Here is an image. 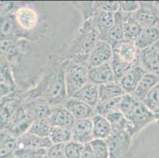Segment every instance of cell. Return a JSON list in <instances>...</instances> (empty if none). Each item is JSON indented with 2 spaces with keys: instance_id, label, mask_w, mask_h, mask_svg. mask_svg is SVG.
I'll use <instances>...</instances> for the list:
<instances>
[{
  "instance_id": "obj_11",
  "label": "cell",
  "mask_w": 159,
  "mask_h": 158,
  "mask_svg": "<svg viewBox=\"0 0 159 158\" xmlns=\"http://www.w3.org/2000/svg\"><path fill=\"white\" fill-rule=\"evenodd\" d=\"M72 141L86 145L90 142L93 138V126L91 119L75 120L71 129Z\"/></svg>"
},
{
  "instance_id": "obj_2",
  "label": "cell",
  "mask_w": 159,
  "mask_h": 158,
  "mask_svg": "<svg viewBox=\"0 0 159 158\" xmlns=\"http://www.w3.org/2000/svg\"><path fill=\"white\" fill-rule=\"evenodd\" d=\"M99 40L98 32L93 24V19L89 17L85 20L81 33L73 41L69 51V59L79 63H86L89 53Z\"/></svg>"
},
{
  "instance_id": "obj_21",
  "label": "cell",
  "mask_w": 159,
  "mask_h": 158,
  "mask_svg": "<svg viewBox=\"0 0 159 158\" xmlns=\"http://www.w3.org/2000/svg\"><path fill=\"white\" fill-rule=\"evenodd\" d=\"M92 120L93 126V138L96 139L106 140L112 134V127L105 116L95 115Z\"/></svg>"
},
{
  "instance_id": "obj_40",
  "label": "cell",
  "mask_w": 159,
  "mask_h": 158,
  "mask_svg": "<svg viewBox=\"0 0 159 158\" xmlns=\"http://www.w3.org/2000/svg\"><path fill=\"white\" fill-rule=\"evenodd\" d=\"M10 92V85L6 83H0V101Z\"/></svg>"
},
{
  "instance_id": "obj_39",
  "label": "cell",
  "mask_w": 159,
  "mask_h": 158,
  "mask_svg": "<svg viewBox=\"0 0 159 158\" xmlns=\"http://www.w3.org/2000/svg\"><path fill=\"white\" fill-rule=\"evenodd\" d=\"M81 158H96V156H94V154L91 150L90 147H89V143L84 145V148H83V150L82 152Z\"/></svg>"
},
{
  "instance_id": "obj_37",
  "label": "cell",
  "mask_w": 159,
  "mask_h": 158,
  "mask_svg": "<svg viewBox=\"0 0 159 158\" xmlns=\"http://www.w3.org/2000/svg\"><path fill=\"white\" fill-rule=\"evenodd\" d=\"M139 7V2L137 1H121L119 2V11L126 14H133Z\"/></svg>"
},
{
  "instance_id": "obj_18",
  "label": "cell",
  "mask_w": 159,
  "mask_h": 158,
  "mask_svg": "<svg viewBox=\"0 0 159 158\" xmlns=\"http://www.w3.org/2000/svg\"><path fill=\"white\" fill-rule=\"evenodd\" d=\"M159 83V75L147 72L140 80L135 91L131 94L133 97L138 101H143L145 100L149 93L156 85Z\"/></svg>"
},
{
  "instance_id": "obj_22",
  "label": "cell",
  "mask_w": 159,
  "mask_h": 158,
  "mask_svg": "<svg viewBox=\"0 0 159 158\" xmlns=\"http://www.w3.org/2000/svg\"><path fill=\"white\" fill-rule=\"evenodd\" d=\"M21 30L15 21L14 14H8L0 17V39L14 38Z\"/></svg>"
},
{
  "instance_id": "obj_20",
  "label": "cell",
  "mask_w": 159,
  "mask_h": 158,
  "mask_svg": "<svg viewBox=\"0 0 159 158\" xmlns=\"http://www.w3.org/2000/svg\"><path fill=\"white\" fill-rule=\"evenodd\" d=\"M123 14V29H124V40L135 42L139 37L143 28L135 21L131 14L122 13Z\"/></svg>"
},
{
  "instance_id": "obj_19",
  "label": "cell",
  "mask_w": 159,
  "mask_h": 158,
  "mask_svg": "<svg viewBox=\"0 0 159 158\" xmlns=\"http://www.w3.org/2000/svg\"><path fill=\"white\" fill-rule=\"evenodd\" d=\"M71 97L79 100L93 108H95L99 102L98 85L88 82L79 91L75 93Z\"/></svg>"
},
{
  "instance_id": "obj_6",
  "label": "cell",
  "mask_w": 159,
  "mask_h": 158,
  "mask_svg": "<svg viewBox=\"0 0 159 158\" xmlns=\"http://www.w3.org/2000/svg\"><path fill=\"white\" fill-rule=\"evenodd\" d=\"M131 15L143 29L159 28V18L156 14L154 2H139V9Z\"/></svg>"
},
{
  "instance_id": "obj_8",
  "label": "cell",
  "mask_w": 159,
  "mask_h": 158,
  "mask_svg": "<svg viewBox=\"0 0 159 158\" xmlns=\"http://www.w3.org/2000/svg\"><path fill=\"white\" fill-rule=\"evenodd\" d=\"M112 57V45L105 40H98L89 53L87 59V66L89 68H92L108 63Z\"/></svg>"
},
{
  "instance_id": "obj_32",
  "label": "cell",
  "mask_w": 159,
  "mask_h": 158,
  "mask_svg": "<svg viewBox=\"0 0 159 158\" xmlns=\"http://www.w3.org/2000/svg\"><path fill=\"white\" fill-rule=\"evenodd\" d=\"M46 155V149H17L14 153L18 158H44Z\"/></svg>"
},
{
  "instance_id": "obj_25",
  "label": "cell",
  "mask_w": 159,
  "mask_h": 158,
  "mask_svg": "<svg viewBox=\"0 0 159 158\" xmlns=\"http://www.w3.org/2000/svg\"><path fill=\"white\" fill-rule=\"evenodd\" d=\"M114 24L108 33L106 41L111 45L124 40V29H123V14L118 11L114 14Z\"/></svg>"
},
{
  "instance_id": "obj_42",
  "label": "cell",
  "mask_w": 159,
  "mask_h": 158,
  "mask_svg": "<svg viewBox=\"0 0 159 158\" xmlns=\"http://www.w3.org/2000/svg\"><path fill=\"white\" fill-rule=\"evenodd\" d=\"M44 158H48V156H47V155H46V156H44Z\"/></svg>"
},
{
  "instance_id": "obj_30",
  "label": "cell",
  "mask_w": 159,
  "mask_h": 158,
  "mask_svg": "<svg viewBox=\"0 0 159 158\" xmlns=\"http://www.w3.org/2000/svg\"><path fill=\"white\" fill-rule=\"evenodd\" d=\"M89 145L96 158H108L109 152L106 140L93 138Z\"/></svg>"
},
{
  "instance_id": "obj_43",
  "label": "cell",
  "mask_w": 159,
  "mask_h": 158,
  "mask_svg": "<svg viewBox=\"0 0 159 158\" xmlns=\"http://www.w3.org/2000/svg\"><path fill=\"white\" fill-rule=\"evenodd\" d=\"M12 158H18V157H16V156H13V157Z\"/></svg>"
},
{
  "instance_id": "obj_26",
  "label": "cell",
  "mask_w": 159,
  "mask_h": 158,
  "mask_svg": "<svg viewBox=\"0 0 159 158\" xmlns=\"http://www.w3.org/2000/svg\"><path fill=\"white\" fill-rule=\"evenodd\" d=\"M17 148V138L8 131L0 130V157L14 155Z\"/></svg>"
},
{
  "instance_id": "obj_12",
  "label": "cell",
  "mask_w": 159,
  "mask_h": 158,
  "mask_svg": "<svg viewBox=\"0 0 159 158\" xmlns=\"http://www.w3.org/2000/svg\"><path fill=\"white\" fill-rule=\"evenodd\" d=\"M146 73L147 71L139 65L133 66L131 69H130L118 82L124 93H132Z\"/></svg>"
},
{
  "instance_id": "obj_7",
  "label": "cell",
  "mask_w": 159,
  "mask_h": 158,
  "mask_svg": "<svg viewBox=\"0 0 159 158\" xmlns=\"http://www.w3.org/2000/svg\"><path fill=\"white\" fill-rule=\"evenodd\" d=\"M139 65L147 72L159 75V40L150 47L139 51Z\"/></svg>"
},
{
  "instance_id": "obj_41",
  "label": "cell",
  "mask_w": 159,
  "mask_h": 158,
  "mask_svg": "<svg viewBox=\"0 0 159 158\" xmlns=\"http://www.w3.org/2000/svg\"><path fill=\"white\" fill-rule=\"evenodd\" d=\"M154 7H155L156 14H157V17L159 18V1L158 2H154Z\"/></svg>"
},
{
  "instance_id": "obj_31",
  "label": "cell",
  "mask_w": 159,
  "mask_h": 158,
  "mask_svg": "<svg viewBox=\"0 0 159 158\" xmlns=\"http://www.w3.org/2000/svg\"><path fill=\"white\" fill-rule=\"evenodd\" d=\"M120 97L114 98V99L108 100V101H99L96 108H94L95 113L97 115L105 117L109 112L118 109V104H119Z\"/></svg>"
},
{
  "instance_id": "obj_38",
  "label": "cell",
  "mask_w": 159,
  "mask_h": 158,
  "mask_svg": "<svg viewBox=\"0 0 159 158\" xmlns=\"http://www.w3.org/2000/svg\"><path fill=\"white\" fill-rule=\"evenodd\" d=\"M16 3L14 2H7V1H0V14L6 15L11 14L15 8Z\"/></svg>"
},
{
  "instance_id": "obj_1",
  "label": "cell",
  "mask_w": 159,
  "mask_h": 158,
  "mask_svg": "<svg viewBox=\"0 0 159 158\" xmlns=\"http://www.w3.org/2000/svg\"><path fill=\"white\" fill-rule=\"evenodd\" d=\"M67 61L68 59L64 60L48 73L39 87L40 92L34 95L33 101L40 100L52 108L63 106L67 99L64 82V71Z\"/></svg>"
},
{
  "instance_id": "obj_15",
  "label": "cell",
  "mask_w": 159,
  "mask_h": 158,
  "mask_svg": "<svg viewBox=\"0 0 159 158\" xmlns=\"http://www.w3.org/2000/svg\"><path fill=\"white\" fill-rule=\"evenodd\" d=\"M14 14L16 22L21 30L30 31L33 29L38 23V14L30 7H21Z\"/></svg>"
},
{
  "instance_id": "obj_23",
  "label": "cell",
  "mask_w": 159,
  "mask_h": 158,
  "mask_svg": "<svg viewBox=\"0 0 159 158\" xmlns=\"http://www.w3.org/2000/svg\"><path fill=\"white\" fill-rule=\"evenodd\" d=\"M159 40V28L150 27L143 29L139 37L135 41V45L139 51L150 47Z\"/></svg>"
},
{
  "instance_id": "obj_28",
  "label": "cell",
  "mask_w": 159,
  "mask_h": 158,
  "mask_svg": "<svg viewBox=\"0 0 159 158\" xmlns=\"http://www.w3.org/2000/svg\"><path fill=\"white\" fill-rule=\"evenodd\" d=\"M112 70L113 72L114 77H115V80L116 82H119V80L124 76L130 69L133 66H137V65L132 64V63H128L127 62L120 60L119 58L112 55V57L109 62Z\"/></svg>"
},
{
  "instance_id": "obj_16",
  "label": "cell",
  "mask_w": 159,
  "mask_h": 158,
  "mask_svg": "<svg viewBox=\"0 0 159 158\" xmlns=\"http://www.w3.org/2000/svg\"><path fill=\"white\" fill-rule=\"evenodd\" d=\"M88 78H89V82L98 86L116 81L109 63L95 67L89 68Z\"/></svg>"
},
{
  "instance_id": "obj_34",
  "label": "cell",
  "mask_w": 159,
  "mask_h": 158,
  "mask_svg": "<svg viewBox=\"0 0 159 158\" xmlns=\"http://www.w3.org/2000/svg\"><path fill=\"white\" fill-rule=\"evenodd\" d=\"M143 102L150 111L159 108V83L153 88Z\"/></svg>"
},
{
  "instance_id": "obj_13",
  "label": "cell",
  "mask_w": 159,
  "mask_h": 158,
  "mask_svg": "<svg viewBox=\"0 0 159 158\" xmlns=\"http://www.w3.org/2000/svg\"><path fill=\"white\" fill-rule=\"evenodd\" d=\"M48 121L51 127H63L71 130L75 119L63 106H58L52 108Z\"/></svg>"
},
{
  "instance_id": "obj_10",
  "label": "cell",
  "mask_w": 159,
  "mask_h": 158,
  "mask_svg": "<svg viewBox=\"0 0 159 158\" xmlns=\"http://www.w3.org/2000/svg\"><path fill=\"white\" fill-rule=\"evenodd\" d=\"M63 106L71 114L75 120L92 119L96 115L94 108L73 97L67 98Z\"/></svg>"
},
{
  "instance_id": "obj_33",
  "label": "cell",
  "mask_w": 159,
  "mask_h": 158,
  "mask_svg": "<svg viewBox=\"0 0 159 158\" xmlns=\"http://www.w3.org/2000/svg\"><path fill=\"white\" fill-rule=\"evenodd\" d=\"M83 148H84V145H82L76 142L70 141L66 143L64 146L66 158H81Z\"/></svg>"
},
{
  "instance_id": "obj_36",
  "label": "cell",
  "mask_w": 159,
  "mask_h": 158,
  "mask_svg": "<svg viewBox=\"0 0 159 158\" xmlns=\"http://www.w3.org/2000/svg\"><path fill=\"white\" fill-rule=\"evenodd\" d=\"M64 146L65 144L52 145L47 150V156L48 158H66Z\"/></svg>"
},
{
  "instance_id": "obj_29",
  "label": "cell",
  "mask_w": 159,
  "mask_h": 158,
  "mask_svg": "<svg viewBox=\"0 0 159 158\" xmlns=\"http://www.w3.org/2000/svg\"><path fill=\"white\" fill-rule=\"evenodd\" d=\"M51 125L49 124L48 119L35 120L32 123L27 132L34 135L42 138H48Z\"/></svg>"
},
{
  "instance_id": "obj_5",
  "label": "cell",
  "mask_w": 159,
  "mask_h": 158,
  "mask_svg": "<svg viewBox=\"0 0 159 158\" xmlns=\"http://www.w3.org/2000/svg\"><path fill=\"white\" fill-rule=\"evenodd\" d=\"M131 138L127 131L112 133L106 139L109 152L108 158H128Z\"/></svg>"
},
{
  "instance_id": "obj_3",
  "label": "cell",
  "mask_w": 159,
  "mask_h": 158,
  "mask_svg": "<svg viewBox=\"0 0 159 158\" xmlns=\"http://www.w3.org/2000/svg\"><path fill=\"white\" fill-rule=\"evenodd\" d=\"M89 67L86 63H79L68 59L64 71V82L67 98L89 82Z\"/></svg>"
},
{
  "instance_id": "obj_4",
  "label": "cell",
  "mask_w": 159,
  "mask_h": 158,
  "mask_svg": "<svg viewBox=\"0 0 159 158\" xmlns=\"http://www.w3.org/2000/svg\"><path fill=\"white\" fill-rule=\"evenodd\" d=\"M125 117L131 124V134L132 136L150 123L155 121L150 110L146 106L143 102L138 101Z\"/></svg>"
},
{
  "instance_id": "obj_14",
  "label": "cell",
  "mask_w": 159,
  "mask_h": 158,
  "mask_svg": "<svg viewBox=\"0 0 159 158\" xmlns=\"http://www.w3.org/2000/svg\"><path fill=\"white\" fill-rule=\"evenodd\" d=\"M114 14L107 11H98L91 18L99 35V40H107V37L114 24Z\"/></svg>"
},
{
  "instance_id": "obj_24",
  "label": "cell",
  "mask_w": 159,
  "mask_h": 158,
  "mask_svg": "<svg viewBox=\"0 0 159 158\" xmlns=\"http://www.w3.org/2000/svg\"><path fill=\"white\" fill-rule=\"evenodd\" d=\"M98 91H99V101H105L120 97L125 94L120 83L116 81L99 85Z\"/></svg>"
},
{
  "instance_id": "obj_27",
  "label": "cell",
  "mask_w": 159,
  "mask_h": 158,
  "mask_svg": "<svg viewBox=\"0 0 159 158\" xmlns=\"http://www.w3.org/2000/svg\"><path fill=\"white\" fill-rule=\"evenodd\" d=\"M48 138L50 139L52 145L66 144L72 141L71 130L63 127H51Z\"/></svg>"
},
{
  "instance_id": "obj_35",
  "label": "cell",
  "mask_w": 159,
  "mask_h": 158,
  "mask_svg": "<svg viewBox=\"0 0 159 158\" xmlns=\"http://www.w3.org/2000/svg\"><path fill=\"white\" fill-rule=\"evenodd\" d=\"M0 75L3 78L5 83H12L11 73L10 71L9 63L7 58L0 52Z\"/></svg>"
},
{
  "instance_id": "obj_9",
  "label": "cell",
  "mask_w": 159,
  "mask_h": 158,
  "mask_svg": "<svg viewBox=\"0 0 159 158\" xmlns=\"http://www.w3.org/2000/svg\"><path fill=\"white\" fill-rule=\"evenodd\" d=\"M112 55L120 60L139 65V50L135 45V42L122 40L112 46Z\"/></svg>"
},
{
  "instance_id": "obj_17",
  "label": "cell",
  "mask_w": 159,
  "mask_h": 158,
  "mask_svg": "<svg viewBox=\"0 0 159 158\" xmlns=\"http://www.w3.org/2000/svg\"><path fill=\"white\" fill-rule=\"evenodd\" d=\"M52 146L48 138H42L30 133H25L17 138V149H46Z\"/></svg>"
}]
</instances>
